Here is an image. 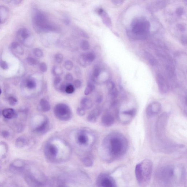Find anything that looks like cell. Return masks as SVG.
Masks as SVG:
<instances>
[{
  "label": "cell",
  "mask_w": 187,
  "mask_h": 187,
  "mask_svg": "<svg viewBox=\"0 0 187 187\" xmlns=\"http://www.w3.org/2000/svg\"><path fill=\"white\" fill-rule=\"evenodd\" d=\"M26 141L24 139L20 138L17 139L16 142V145L18 147L21 148L25 145Z\"/></svg>",
  "instance_id": "8d00e7d4"
},
{
  "label": "cell",
  "mask_w": 187,
  "mask_h": 187,
  "mask_svg": "<svg viewBox=\"0 0 187 187\" xmlns=\"http://www.w3.org/2000/svg\"><path fill=\"white\" fill-rule=\"evenodd\" d=\"M8 101H9V104L12 106L15 105L18 101L17 99L13 97H10L8 99Z\"/></svg>",
  "instance_id": "7bdbcfd3"
},
{
  "label": "cell",
  "mask_w": 187,
  "mask_h": 187,
  "mask_svg": "<svg viewBox=\"0 0 187 187\" xmlns=\"http://www.w3.org/2000/svg\"><path fill=\"white\" fill-rule=\"evenodd\" d=\"M0 67L3 69L6 70L9 68V66L6 61L1 60L0 61Z\"/></svg>",
  "instance_id": "b9f144b4"
},
{
  "label": "cell",
  "mask_w": 187,
  "mask_h": 187,
  "mask_svg": "<svg viewBox=\"0 0 187 187\" xmlns=\"http://www.w3.org/2000/svg\"><path fill=\"white\" fill-rule=\"evenodd\" d=\"M181 42L184 45L186 44L187 42V38L186 35H184L181 38Z\"/></svg>",
  "instance_id": "9f6ffc18"
},
{
  "label": "cell",
  "mask_w": 187,
  "mask_h": 187,
  "mask_svg": "<svg viewBox=\"0 0 187 187\" xmlns=\"http://www.w3.org/2000/svg\"><path fill=\"white\" fill-rule=\"evenodd\" d=\"M153 170V163L146 159L136 165L135 174L137 181L140 187H146L151 179Z\"/></svg>",
  "instance_id": "7a4b0ae2"
},
{
  "label": "cell",
  "mask_w": 187,
  "mask_h": 187,
  "mask_svg": "<svg viewBox=\"0 0 187 187\" xmlns=\"http://www.w3.org/2000/svg\"><path fill=\"white\" fill-rule=\"evenodd\" d=\"M18 35L19 38L25 46L30 47L33 44L34 38L29 30L26 28L20 29L18 31Z\"/></svg>",
  "instance_id": "30bf717a"
},
{
  "label": "cell",
  "mask_w": 187,
  "mask_h": 187,
  "mask_svg": "<svg viewBox=\"0 0 187 187\" xmlns=\"http://www.w3.org/2000/svg\"><path fill=\"white\" fill-rule=\"evenodd\" d=\"M57 187H70L68 185H66L65 184L60 183L59 184V185L57 186Z\"/></svg>",
  "instance_id": "680465c9"
},
{
  "label": "cell",
  "mask_w": 187,
  "mask_h": 187,
  "mask_svg": "<svg viewBox=\"0 0 187 187\" xmlns=\"http://www.w3.org/2000/svg\"><path fill=\"white\" fill-rule=\"evenodd\" d=\"M112 2L115 5H120L123 3L124 1H121V0H116V1H112Z\"/></svg>",
  "instance_id": "f907efd6"
},
{
  "label": "cell",
  "mask_w": 187,
  "mask_h": 187,
  "mask_svg": "<svg viewBox=\"0 0 187 187\" xmlns=\"http://www.w3.org/2000/svg\"><path fill=\"white\" fill-rule=\"evenodd\" d=\"M63 56L61 53H57L55 55L54 59L55 61L58 64H61L63 60Z\"/></svg>",
  "instance_id": "e575fe53"
},
{
  "label": "cell",
  "mask_w": 187,
  "mask_h": 187,
  "mask_svg": "<svg viewBox=\"0 0 187 187\" xmlns=\"http://www.w3.org/2000/svg\"><path fill=\"white\" fill-rule=\"evenodd\" d=\"M103 100V97L102 96L100 95V96H98L97 98V99H96V102L98 103H100L102 102V101Z\"/></svg>",
  "instance_id": "11a10c76"
},
{
  "label": "cell",
  "mask_w": 187,
  "mask_h": 187,
  "mask_svg": "<svg viewBox=\"0 0 187 187\" xmlns=\"http://www.w3.org/2000/svg\"><path fill=\"white\" fill-rule=\"evenodd\" d=\"M45 153L49 160L55 161L59 153V149L57 146L54 144H50L47 147Z\"/></svg>",
  "instance_id": "5bb4252c"
},
{
  "label": "cell",
  "mask_w": 187,
  "mask_h": 187,
  "mask_svg": "<svg viewBox=\"0 0 187 187\" xmlns=\"http://www.w3.org/2000/svg\"><path fill=\"white\" fill-rule=\"evenodd\" d=\"M168 119L167 113H163L159 117L156 122V130L157 136L162 137L165 130Z\"/></svg>",
  "instance_id": "8fae6325"
},
{
  "label": "cell",
  "mask_w": 187,
  "mask_h": 187,
  "mask_svg": "<svg viewBox=\"0 0 187 187\" xmlns=\"http://www.w3.org/2000/svg\"><path fill=\"white\" fill-rule=\"evenodd\" d=\"M150 27L149 22L145 18H139L136 19L131 23L130 36L134 39H146L149 35Z\"/></svg>",
  "instance_id": "3957f363"
},
{
  "label": "cell",
  "mask_w": 187,
  "mask_h": 187,
  "mask_svg": "<svg viewBox=\"0 0 187 187\" xmlns=\"http://www.w3.org/2000/svg\"><path fill=\"white\" fill-rule=\"evenodd\" d=\"M167 1H155L151 3L149 8L152 12H155L162 9L167 5Z\"/></svg>",
  "instance_id": "e0dca14e"
},
{
  "label": "cell",
  "mask_w": 187,
  "mask_h": 187,
  "mask_svg": "<svg viewBox=\"0 0 187 187\" xmlns=\"http://www.w3.org/2000/svg\"><path fill=\"white\" fill-rule=\"evenodd\" d=\"M101 112V110L100 108L95 109L88 115L87 120L91 123H95L97 121L98 116L100 115Z\"/></svg>",
  "instance_id": "d6986e66"
},
{
  "label": "cell",
  "mask_w": 187,
  "mask_h": 187,
  "mask_svg": "<svg viewBox=\"0 0 187 187\" xmlns=\"http://www.w3.org/2000/svg\"><path fill=\"white\" fill-rule=\"evenodd\" d=\"M107 88L110 96L115 101V99L117 97L118 92L115 83L112 81H109L107 83Z\"/></svg>",
  "instance_id": "ac0fdd59"
},
{
  "label": "cell",
  "mask_w": 187,
  "mask_h": 187,
  "mask_svg": "<svg viewBox=\"0 0 187 187\" xmlns=\"http://www.w3.org/2000/svg\"><path fill=\"white\" fill-rule=\"evenodd\" d=\"M136 113V109L134 108L119 111L117 115L118 119L123 124H128L131 121Z\"/></svg>",
  "instance_id": "ba28073f"
},
{
  "label": "cell",
  "mask_w": 187,
  "mask_h": 187,
  "mask_svg": "<svg viewBox=\"0 0 187 187\" xmlns=\"http://www.w3.org/2000/svg\"><path fill=\"white\" fill-rule=\"evenodd\" d=\"M9 133L7 131H4L2 132V136L4 138H6L9 136Z\"/></svg>",
  "instance_id": "6f0895ef"
},
{
  "label": "cell",
  "mask_w": 187,
  "mask_h": 187,
  "mask_svg": "<svg viewBox=\"0 0 187 187\" xmlns=\"http://www.w3.org/2000/svg\"><path fill=\"white\" fill-rule=\"evenodd\" d=\"M40 105L42 111L44 112H48L51 110V106L48 101L45 99H42L40 102Z\"/></svg>",
  "instance_id": "d4e9b609"
},
{
  "label": "cell",
  "mask_w": 187,
  "mask_h": 187,
  "mask_svg": "<svg viewBox=\"0 0 187 187\" xmlns=\"http://www.w3.org/2000/svg\"><path fill=\"white\" fill-rule=\"evenodd\" d=\"M27 61L29 65L31 66H35L39 64V62L38 60L34 58L29 57L27 59Z\"/></svg>",
  "instance_id": "4dcf8cb0"
},
{
  "label": "cell",
  "mask_w": 187,
  "mask_h": 187,
  "mask_svg": "<svg viewBox=\"0 0 187 187\" xmlns=\"http://www.w3.org/2000/svg\"><path fill=\"white\" fill-rule=\"evenodd\" d=\"M33 53L36 57L38 58H42L44 56V53L41 49L38 48H35L33 50Z\"/></svg>",
  "instance_id": "836d02e7"
},
{
  "label": "cell",
  "mask_w": 187,
  "mask_h": 187,
  "mask_svg": "<svg viewBox=\"0 0 187 187\" xmlns=\"http://www.w3.org/2000/svg\"><path fill=\"white\" fill-rule=\"evenodd\" d=\"M76 113L79 116H83L86 114V111L84 109L81 107L77 109Z\"/></svg>",
  "instance_id": "60d3db41"
},
{
  "label": "cell",
  "mask_w": 187,
  "mask_h": 187,
  "mask_svg": "<svg viewBox=\"0 0 187 187\" xmlns=\"http://www.w3.org/2000/svg\"><path fill=\"white\" fill-rule=\"evenodd\" d=\"M98 14L101 16L103 23L107 27L111 28L112 27V22L108 14L103 9H99L97 11Z\"/></svg>",
  "instance_id": "9a60e30c"
},
{
  "label": "cell",
  "mask_w": 187,
  "mask_h": 187,
  "mask_svg": "<svg viewBox=\"0 0 187 187\" xmlns=\"http://www.w3.org/2000/svg\"><path fill=\"white\" fill-rule=\"evenodd\" d=\"M145 59L147 60L151 65L153 66L156 64V61L154 56L149 52H145L144 54Z\"/></svg>",
  "instance_id": "83f0119b"
},
{
  "label": "cell",
  "mask_w": 187,
  "mask_h": 187,
  "mask_svg": "<svg viewBox=\"0 0 187 187\" xmlns=\"http://www.w3.org/2000/svg\"><path fill=\"white\" fill-rule=\"evenodd\" d=\"M77 140L78 143L82 145H86L89 141L88 137L83 132H81L79 133L78 136Z\"/></svg>",
  "instance_id": "603a6c76"
},
{
  "label": "cell",
  "mask_w": 187,
  "mask_h": 187,
  "mask_svg": "<svg viewBox=\"0 0 187 187\" xmlns=\"http://www.w3.org/2000/svg\"><path fill=\"white\" fill-rule=\"evenodd\" d=\"M162 109L161 104L158 102L151 103L147 107L146 114L148 118L152 117L160 112Z\"/></svg>",
  "instance_id": "7c38bea8"
},
{
  "label": "cell",
  "mask_w": 187,
  "mask_h": 187,
  "mask_svg": "<svg viewBox=\"0 0 187 187\" xmlns=\"http://www.w3.org/2000/svg\"><path fill=\"white\" fill-rule=\"evenodd\" d=\"M90 45L88 41L83 40L80 43V48L82 50L87 51L90 49Z\"/></svg>",
  "instance_id": "f546056e"
},
{
  "label": "cell",
  "mask_w": 187,
  "mask_h": 187,
  "mask_svg": "<svg viewBox=\"0 0 187 187\" xmlns=\"http://www.w3.org/2000/svg\"><path fill=\"white\" fill-rule=\"evenodd\" d=\"M52 72L56 76H60L62 75L63 71L62 68L59 66H55L52 69Z\"/></svg>",
  "instance_id": "4316f807"
},
{
  "label": "cell",
  "mask_w": 187,
  "mask_h": 187,
  "mask_svg": "<svg viewBox=\"0 0 187 187\" xmlns=\"http://www.w3.org/2000/svg\"><path fill=\"white\" fill-rule=\"evenodd\" d=\"M95 89V86L91 82H89L85 90L84 93L85 95L87 96L90 94Z\"/></svg>",
  "instance_id": "f1b7e54d"
},
{
  "label": "cell",
  "mask_w": 187,
  "mask_h": 187,
  "mask_svg": "<svg viewBox=\"0 0 187 187\" xmlns=\"http://www.w3.org/2000/svg\"><path fill=\"white\" fill-rule=\"evenodd\" d=\"M27 86L29 89H32L35 88L36 86V83L33 79H30L27 81Z\"/></svg>",
  "instance_id": "1f68e13d"
},
{
  "label": "cell",
  "mask_w": 187,
  "mask_h": 187,
  "mask_svg": "<svg viewBox=\"0 0 187 187\" xmlns=\"http://www.w3.org/2000/svg\"><path fill=\"white\" fill-rule=\"evenodd\" d=\"M85 60L87 63L88 65H90L96 59V55L93 52H89L83 54Z\"/></svg>",
  "instance_id": "cb8c5ba5"
},
{
  "label": "cell",
  "mask_w": 187,
  "mask_h": 187,
  "mask_svg": "<svg viewBox=\"0 0 187 187\" xmlns=\"http://www.w3.org/2000/svg\"><path fill=\"white\" fill-rule=\"evenodd\" d=\"M82 82L79 79L76 80L74 82V86L77 89H79L82 86Z\"/></svg>",
  "instance_id": "f6af8a7d"
},
{
  "label": "cell",
  "mask_w": 187,
  "mask_h": 187,
  "mask_svg": "<svg viewBox=\"0 0 187 187\" xmlns=\"http://www.w3.org/2000/svg\"><path fill=\"white\" fill-rule=\"evenodd\" d=\"M64 67L66 69L70 71L74 67L73 63L71 60H67L64 63Z\"/></svg>",
  "instance_id": "d590c367"
},
{
  "label": "cell",
  "mask_w": 187,
  "mask_h": 187,
  "mask_svg": "<svg viewBox=\"0 0 187 187\" xmlns=\"http://www.w3.org/2000/svg\"><path fill=\"white\" fill-rule=\"evenodd\" d=\"M54 113L58 119L62 121L69 120L71 118V112L67 104H56L53 110Z\"/></svg>",
  "instance_id": "52a82bcc"
},
{
  "label": "cell",
  "mask_w": 187,
  "mask_h": 187,
  "mask_svg": "<svg viewBox=\"0 0 187 187\" xmlns=\"http://www.w3.org/2000/svg\"><path fill=\"white\" fill-rule=\"evenodd\" d=\"M2 114L5 118L8 119H12L15 117L16 113L14 109L12 108L6 109L3 111Z\"/></svg>",
  "instance_id": "7402d4cb"
},
{
  "label": "cell",
  "mask_w": 187,
  "mask_h": 187,
  "mask_svg": "<svg viewBox=\"0 0 187 187\" xmlns=\"http://www.w3.org/2000/svg\"><path fill=\"white\" fill-rule=\"evenodd\" d=\"M177 28L179 31H185V27L182 24H178L177 26Z\"/></svg>",
  "instance_id": "db71d44e"
},
{
  "label": "cell",
  "mask_w": 187,
  "mask_h": 187,
  "mask_svg": "<svg viewBox=\"0 0 187 187\" xmlns=\"http://www.w3.org/2000/svg\"><path fill=\"white\" fill-rule=\"evenodd\" d=\"M49 127V122L48 120H45L43 123L36 129V131L38 133H42L47 130Z\"/></svg>",
  "instance_id": "484cf974"
},
{
  "label": "cell",
  "mask_w": 187,
  "mask_h": 187,
  "mask_svg": "<svg viewBox=\"0 0 187 187\" xmlns=\"http://www.w3.org/2000/svg\"><path fill=\"white\" fill-rule=\"evenodd\" d=\"M39 67L40 70L42 72H46L47 71L48 66L44 62L40 63Z\"/></svg>",
  "instance_id": "f35d334b"
},
{
  "label": "cell",
  "mask_w": 187,
  "mask_h": 187,
  "mask_svg": "<svg viewBox=\"0 0 187 187\" xmlns=\"http://www.w3.org/2000/svg\"><path fill=\"white\" fill-rule=\"evenodd\" d=\"M25 179L31 187H41L43 186L45 182L44 176L40 172L37 173L27 172L25 175Z\"/></svg>",
  "instance_id": "5b68a950"
},
{
  "label": "cell",
  "mask_w": 187,
  "mask_h": 187,
  "mask_svg": "<svg viewBox=\"0 0 187 187\" xmlns=\"http://www.w3.org/2000/svg\"><path fill=\"white\" fill-rule=\"evenodd\" d=\"M62 78L60 76H56L53 81V84L55 86H58L61 83Z\"/></svg>",
  "instance_id": "ee69618b"
},
{
  "label": "cell",
  "mask_w": 187,
  "mask_h": 187,
  "mask_svg": "<svg viewBox=\"0 0 187 187\" xmlns=\"http://www.w3.org/2000/svg\"><path fill=\"white\" fill-rule=\"evenodd\" d=\"M98 187H117L115 180L109 174L103 173L99 176L97 180Z\"/></svg>",
  "instance_id": "9c48e42d"
},
{
  "label": "cell",
  "mask_w": 187,
  "mask_h": 187,
  "mask_svg": "<svg viewBox=\"0 0 187 187\" xmlns=\"http://www.w3.org/2000/svg\"><path fill=\"white\" fill-rule=\"evenodd\" d=\"M115 121L114 117L111 113L104 114L102 117V123L106 127H109L112 126L114 124Z\"/></svg>",
  "instance_id": "2e32d148"
},
{
  "label": "cell",
  "mask_w": 187,
  "mask_h": 187,
  "mask_svg": "<svg viewBox=\"0 0 187 187\" xmlns=\"http://www.w3.org/2000/svg\"><path fill=\"white\" fill-rule=\"evenodd\" d=\"M156 80L160 93L166 94L169 92L170 86L163 76L160 74H158L156 75Z\"/></svg>",
  "instance_id": "4fadbf2b"
},
{
  "label": "cell",
  "mask_w": 187,
  "mask_h": 187,
  "mask_svg": "<svg viewBox=\"0 0 187 187\" xmlns=\"http://www.w3.org/2000/svg\"><path fill=\"white\" fill-rule=\"evenodd\" d=\"M78 62H79L80 65L82 67L85 68V67H86L88 66L87 63H86V60H85L83 54L79 56V59H78Z\"/></svg>",
  "instance_id": "d6a6232c"
},
{
  "label": "cell",
  "mask_w": 187,
  "mask_h": 187,
  "mask_svg": "<svg viewBox=\"0 0 187 187\" xmlns=\"http://www.w3.org/2000/svg\"><path fill=\"white\" fill-rule=\"evenodd\" d=\"M65 79L67 83H70V82H72L73 80V77L72 74L70 73H68L65 75Z\"/></svg>",
  "instance_id": "ab89813d"
},
{
  "label": "cell",
  "mask_w": 187,
  "mask_h": 187,
  "mask_svg": "<svg viewBox=\"0 0 187 187\" xmlns=\"http://www.w3.org/2000/svg\"><path fill=\"white\" fill-rule=\"evenodd\" d=\"M75 88L73 85L69 84L67 85L66 88V89L65 92L66 93L71 94L75 91Z\"/></svg>",
  "instance_id": "74e56055"
},
{
  "label": "cell",
  "mask_w": 187,
  "mask_h": 187,
  "mask_svg": "<svg viewBox=\"0 0 187 187\" xmlns=\"http://www.w3.org/2000/svg\"><path fill=\"white\" fill-rule=\"evenodd\" d=\"M75 72L76 75L78 76H80L81 75V70L80 69V68H79V67H76L75 68Z\"/></svg>",
  "instance_id": "f5cc1de1"
},
{
  "label": "cell",
  "mask_w": 187,
  "mask_h": 187,
  "mask_svg": "<svg viewBox=\"0 0 187 187\" xmlns=\"http://www.w3.org/2000/svg\"><path fill=\"white\" fill-rule=\"evenodd\" d=\"M157 177L159 181L164 184L169 183L174 176V169L170 165L162 166L158 170Z\"/></svg>",
  "instance_id": "8992f818"
},
{
  "label": "cell",
  "mask_w": 187,
  "mask_h": 187,
  "mask_svg": "<svg viewBox=\"0 0 187 187\" xmlns=\"http://www.w3.org/2000/svg\"><path fill=\"white\" fill-rule=\"evenodd\" d=\"M102 70V69L99 65L96 64L94 66L91 75V79L93 82L97 83L98 79Z\"/></svg>",
  "instance_id": "ffe728a7"
},
{
  "label": "cell",
  "mask_w": 187,
  "mask_h": 187,
  "mask_svg": "<svg viewBox=\"0 0 187 187\" xmlns=\"http://www.w3.org/2000/svg\"><path fill=\"white\" fill-rule=\"evenodd\" d=\"M33 21L34 29L37 32H48L54 30V26L48 23L46 16L40 11H34Z\"/></svg>",
  "instance_id": "277c9868"
},
{
  "label": "cell",
  "mask_w": 187,
  "mask_h": 187,
  "mask_svg": "<svg viewBox=\"0 0 187 187\" xmlns=\"http://www.w3.org/2000/svg\"><path fill=\"white\" fill-rule=\"evenodd\" d=\"M176 13L179 16H182L184 13L183 9L181 7L178 8L176 11Z\"/></svg>",
  "instance_id": "c3c4849f"
},
{
  "label": "cell",
  "mask_w": 187,
  "mask_h": 187,
  "mask_svg": "<svg viewBox=\"0 0 187 187\" xmlns=\"http://www.w3.org/2000/svg\"><path fill=\"white\" fill-rule=\"evenodd\" d=\"M0 115H1V112H0Z\"/></svg>",
  "instance_id": "94428289"
},
{
  "label": "cell",
  "mask_w": 187,
  "mask_h": 187,
  "mask_svg": "<svg viewBox=\"0 0 187 187\" xmlns=\"http://www.w3.org/2000/svg\"><path fill=\"white\" fill-rule=\"evenodd\" d=\"M80 104L81 108L85 110L90 109L93 106L91 100L86 97L83 98L81 100Z\"/></svg>",
  "instance_id": "44dd1931"
},
{
  "label": "cell",
  "mask_w": 187,
  "mask_h": 187,
  "mask_svg": "<svg viewBox=\"0 0 187 187\" xmlns=\"http://www.w3.org/2000/svg\"><path fill=\"white\" fill-rule=\"evenodd\" d=\"M11 46L12 49H16L18 48L19 44L16 42H13L11 44Z\"/></svg>",
  "instance_id": "816d5d0a"
},
{
  "label": "cell",
  "mask_w": 187,
  "mask_h": 187,
  "mask_svg": "<svg viewBox=\"0 0 187 187\" xmlns=\"http://www.w3.org/2000/svg\"><path fill=\"white\" fill-rule=\"evenodd\" d=\"M79 33L81 36L83 37V38H90L87 33L84 31H83V30H80L79 31Z\"/></svg>",
  "instance_id": "7dc6e473"
},
{
  "label": "cell",
  "mask_w": 187,
  "mask_h": 187,
  "mask_svg": "<svg viewBox=\"0 0 187 187\" xmlns=\"http://www.w3.org/2000/svg\"><path fill=\"white\" fill-rule=\"evenodd\" d=\"M68 84H69L68 83L66 82V83H63L60 85L59 87L60 91L62 92H65L66 88Z\"/></svg>",
  "instance_id": "bcb514c9"
},
{
  "label": "cell",
  "mask_w": 187,
  "mask_h": 187,
  "mask_svg": "<svg viewBox=\"0 0 187 187\" xmlns=\"http://www.w3.org/2000/svg\"><path fill=\"white\" fill-rule=\"evenodd\" d=\"M1 93H2V90H1V87H0V94H1Z\"/></svg>",
  "instance_id": "91938a15"
},
{
  "label": "cell",
  "mask_w": 187,
  "mask_h": 187,
  "mask_svg": "<svg viewBox=\"0 0 187 187\" xmlns=\"http://www.w3.org/2000/svg\"><path fill=\"white\" fill-rule=\"evenodd\" d=\"M63 22H64V24L66 25H69L71 23V20H70L69 18L67 16L64 17V19H63Z\"/></svg>",
  "instance_id": "681fc988"
},
{
  "label": "cell",
  "mask_w": 187,
  "mask_h": 187,
  "mask_svg": "<svg viewBox=\"0 0 187 187\" xmlns=\"http://www.w3.org/2000/svg\"><path fill=\"white\" fill-rule=\"evenodd\" d=\"M104 145L107 160L109 162L118 160L124 156L128 147L127 139L119 133H114L109 136L106 139Z\"/></svg>",
  "instance_id": "6da1fadb"
}]
</instances>
